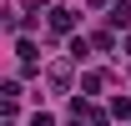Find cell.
Returning a JSON list of instances; mask_svg holds the SVG:
<instances>
[{"label": "cell", "instance_id": "obj_7", "mask_svg": "<svg viewBox=\"0 0 131 126\" xmlns=\"http://www.w3.org/2000/svg\"><path fill=\"white\" fill-rule=\"evenodd\" d=\"M30 126H56V116H46V111H35V116H30Z\"/></svg>", "mask_w": 131, "mask_h": 126}, {"label": "cell", "instance_id": "obj_3", "mask_svg": "<svg viewBox=\"0 0 131 126\" xmlns=\"http://www.w3.org/2000/svg\"><path fill=\"white\" fill-rule=\"evenodd\" d=\"M101 86H106V71H86V76H81V91L86 96H96Z\"/></svg>", "mask_w": 131, "mask_h": 126}, {"label": "cell", "instance_id": "obj_2", "mask_svg": "<svg viewBox=\"0 0 131 126\" xmlns=\"http://www.w3.org/2000/svg\"><path fill=\"white\" fill-rule=\"evenodd\" d=\"M15 50H20V71H25V76H30L35 66H40V50H35V46H30V40H20V46H15Z\"/></svg>", "mask_w": 131, "mask_h": 126}, {"label": "cell", "instance_id": "obj_6", "mask_svg": "<svg viewBox=\"0 0 131 126\" xmlns=\"http://www.w3.org/2000/svg\"><path fill=\"white\" fill-rule=\"evenodd\" d=\"M86 50H91V40H86V35H71V56H76V61H81Z\"/></svg>", "mask_w": 131, "mask_h": 126}, {"label": "cell", "instance_id": "obj_1", "mask_svg": "<svg viewBox=\"0 0 131 126\" xmlns=\"http://www.w3.org/2000/svg\"><path fill=\"white\" fill-rule=\"evenodd\" d=\"M46 15H50V30H56V35H71V30H76V10L56 5V10H46Z\"/></svg>", "mask_w": 131, "mask_h": 126}, {"label": "cell", "instance_id": "obj_4", "mask_svg": "<svg viewBox=\"0 0 131 126\" xmlns=\"http://www.w3.org/2000/svg\"><path fill=\"white\" fill-rule=\"evenodd\" d=\"M126 20H131V0H116V5H111V25H116V30H121Z\"/></svg>", "mask_w": 131, "mask_h": 126}, {"label": "cell", "instance_id": "obj_5", "mask_svg": "<svg viewBox=\"0 0 131 126\" xmlns=\"http://www.w3.org/2000/svg\"><path fill=\"white\" fill-rule=\"evenodd\" d=\"M91 46H96V50H116V35H111V30H96V35H91Z\"/></svg>", "mask_w": 131, "mask_h": 126}, {"label": "cell", "instance_id": "obj_8", "mask_svg": "<svg viewBox=\"0 0 131 126\" xmlns=\"http://www.w3.org/2000/svg\"><path fill=\"white\" fill-rule=\"evenodd\" d=\"M91 5H116V0H91Z\"/></svg>", "mask_w": 131, "mask_h": 126}]
</instances>
